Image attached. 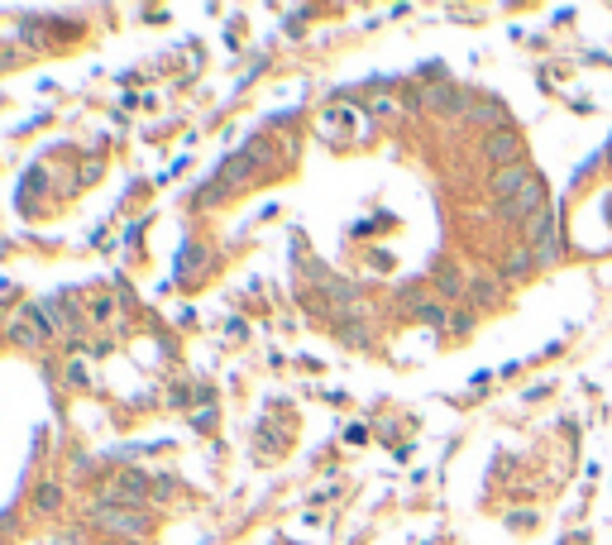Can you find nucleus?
<instances>
[{
  "label": "nucleus",
  "instance_id": "nucleus-5",
  "mask_svg": "<svg viewBox=\"0 0 612 545\" xmlns=\"http://www.w3.org/2000/svg\"><path fill=\"white\" fill-rule=\"evenodd\" d=\"M531 254H536V268H550V263L560 259V225H555V216H550V225L536 235Z\"/></svg>",
  "mask_w": 612,
  "mask_h": 545
},
{
  "label": "nucleus",
  "instance_id": "nucleus-4",
  "mask_svg": "<svg viewBox=\"0 0 612 545\" xmlns=\"http://www.w3.org/2000/svg\"><path fill=\"white\" fill-rule=\"evenodd\" d=\"M483 149H488V158H493L498 168H512V163H522V139H517L512 130H493Z\"/></svg>",
  "mask_w": 612,
  "mask_h": 545
},
{
  "label": "nucleus",
  "instance_id": "nucleus-3",
  "mask_svg": "<svg viewBox=\"0 0 612 545\" xmlns=\"http://www.w3.org/2000/svg\"><path fill=\"white\" fill-rule=\"evenodd\" d=\"M531 168L526 163H512V168H498V177H493V192H498V201H512V197H522L526 187H531Z\"/></svg>",
  "mask_w": 612,
  "mask_h": 545
},
{
  "label": "nucleus",
  "instance_id": "nucleus-8",
  "mask_svg": "<svg viewBox=\"0 0 612 545\" xmlns=\"http://www.w3.org/2000/svg\"><path fill=\"white\" fill-rule=\"evenodd\" d=\"M531 268H536V254H531V244H526V249H517V254H512V259H507V278H526V273H531Z\"/></svg>",
  "mask_w": 612,
  "mask_h": 545
},
{
  "label": "nucleus",
  "instance_id": "nucleus-1",
  "mask_svg": "<svg viewBox=\"0 0 612 545\" xmlns=\"http://www.w3.org/2000/svg\"><path fill=\"white\" fill-rule=\"evenodd\" d=\"M96 522L110 526V531H120V536H144V531H149V517H144L139 507H115V502H101V507H96Z\"/></svg>",
  "mask_w": 612,
  "mask_h": 545
},
{
  "label": "nucleus",
  "instance_id": "nucleus-10",
  "mask_svg": "<svg viewBox=\"0 0 612 545\" xmlns=\"http://www.w3.org/2000/svg\"><path fill=\"white\" fill-rule=\"evenodd\" d=\"M469 292H474V302H483V306L498 302V283H493V278H479V283L469 287Z\"/></svg>",
  "mask_w": 612,
  "mask_h": 545
},
{
  "label": "nucleus",
  "instance_id": "nucleus-6",
  "mask_svg": "<svg viewBox=\"0 0 612 545\" xmlns=\"http://www.w3.org/2000/svg\"><path fill=\"white\" fill-rule=\"evenodd\" d=\"M134 498H144V479H139V474H120V479H110L106 502L125 507V502H134Z\"/></svg>",
  "mask_w": 612,
  "mask_h": 545
},
{
  "label": "nucleus",
  "instance_id": "nucleus-2",
  "mask_svg": "<svg viewBox=\"0 0 612 545\" xmlns=\"http://www.w3.org/2000/svg\"><path fill=\"white\" fill-rule=\"evenodd\" d=\"M498 211H503L507 220H531V216H541L546 211V182L541 177H531V187H526L522 197H512V201H498Z\"/></svg>",
  "mask_w": 612,
  "mask_h": 545
},
{
  "label": "nucleus",
  "instance_id": "nucleus-12",
  "mask_svg": "<svg viewBox=\"0 0 612 545\" xmlns=\"http://www.w3.org/2000/svg\"><path fill=\"white\" fill-rule=\"evenodd\" d=\"M421 321H431V326H445V311H440V306H421Z\"/></svg>",
  "mask_w": 612,
  "mask_h": 545
},
{
  "label": "nucleus",
  "instance_id": "nucleus-9",
  "mask_svg": "<svg viewBox=\"0 0 612 545\" xmlns=\"http://www.w3.org/2000/svg\"><path fill=\"white\" fill-rule=\"evenodd\" d=\"M436 283H440V292H445V297H459V273L450 268V263H445V268H436Z\"/></svg>",
  "mask_w": 612,
  "mask_h": 545
},
{
  "label": "nucleus",
  "instance_id": "nucleus-11",
  "mask_svg": "<svg viewBox=\"0 0 612 545\" xmlns=\"http://www.w3.org/2000/svg\"><path fill=\"white\" fill-rule=\"evenodd\" d=\"M474 110V120H488V125H498V120H503V110L498 106H469Z\"/></svg>",
  "mask_w": 612,
  "mask_h": 545
},
{
  "label": "nucleus",
  "instance_id": "nucleus-13",
  "mask_svg": "<svg viewBox=\"0 0 612 545\" xmlns=\"http://www.w3.org/2000/svg\"><path fill=\"white\" fill-rule=\"evenodd\" d=\"M39 507H44V512H53V507H58V488H44V493H39Z\"/></svg>",
  "mask_w": 612,
  "mask_h": 545
},
{
  "label": "nucleus",
  "instance_id": "nucleus-7",
  "mask_svg": "<svg viewBox=\"0 0 612 545\" xmlns=\"http://www.w3.org/2000/svg\"><path fill=\"white\" fill-rule=\"evenodd\" d=\"M259 163H263V153H259V149H249V153H240V158H230V163L220 168V187H230V182H240V177H244V173H254Z\"/></svg>",
  "mask_w": 612,
  "mask_h": 545
}]
</instances>
